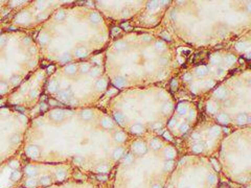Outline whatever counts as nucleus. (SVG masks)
Returning <instances> with one entry per match:
<instances>
[{
  "instance_id": "2",
  "label": "nucleus",
  "mask_w": 251,
  "mask_h": 188,
  "mask_svg": "<svg viewBox=\"0 0 251 188\" xmlns=\"http://www.w3.org/2000/svg\"><path fill=\"white\" fill-rule=\"evenodd\" d=\"M93 10L60 8L41 29L37 41L50 61L66 65L74 60H84L105 43L107 32L104 22L92 20Z\"/></svg>"
},
{
  "instance_id": "12",
  "label": "nucleus",
  "mask_w": 251,
  "mask_h": 188,
  "mask_svg": "<svg viewBox=\"0 0 251 188\" xmlns=\"http://www.w3.org/2000/svg\"><path fill=\"white\" fill-rule=\"evenodd\" d=\"M113 120H114V122H117V124H119V125H124L125 120H126V116L122 112L113 111Z\"/></svg>"
},
{
  "instance_id": "8",
  "label": "nucleus",
  "mask_w": 251,
  "mask_h": 188,
  "mask_svg": "<svg viewBox=\"0 0 251 188\" xmlns=\"http://www.w3.org/2000/svg\"><path fill=\"white\" fill-rule=\"evenodd\" d=\"M57 2L37 1L34 2L32 10L24 8L14 17L12 27H25L34 22H41L48 18V10Z\"/></svg>"
},
{
  "instance_id": "47",
  "label": "nucleus",
  "mask_w": 251,
  "mask_h": 188,
  "mask_svg": "<svg viewBox=\"0 0 251 188\" xmlns=\"http://www.w3.org/2000/svg\"><path fill=\"white\" fill-rule=\"evenodd\" d=\"M152 188H161V185H159V184H155Z\"/></svg>"
},
{
  "instance_id": "29",
  "label": "nucleus",
  "mask_w": 251,
  "mask_h": 188,
  "mask_svg": "<svg viewBox=\"0 0 251 188\" xmlns=\"http://www.w3.org/2000/svg\"><path fill=\"white\" fill-rule=\"evenodd\" d=\"M173 167H174V161H173V160H169L165 164H164V169L167 171H172Z\"/></svg>"
},
{
  "instance_id": "36",
  "label": "nucleus",
  "mask_w": 251,
  "mask_h": 188,
  "mask_svg": "<svg viewBox=\"0 0 251 188\" xmlns=\"http://www.w3.org/2000/svg\"><path fill=\"white\" fill-rule=\"evenodd\" d=\"M188 129H189V125H188V124H182L181 127H180V131H181V133H185V132H187Z\"/></svg>"
},
{
  "instance_id": "4",
  "label": "nucleus",
  "mask_w": 251,
  "mask_h": 188,
  "mask_svg": "<svg viewBox=\"0 0 251 188\" xmlns=\"http://www.w3.org/2000/svg\"><path fill=\"white\" fill-rule=\"evenodd\" d=\"M38 64V47L31 36L17 31L0 34V96L19 87Z\"/></svg>"
},
{
  "instance_id": "18",
  "label": "nucleus",
  "mask_w": 251,
  "mask_h": 188,
  "mask_svg": "<svg viewBox=\"0 0 251 188\" xmlns=\"http://www.w3.org/2000/svg\"><path fill=\"white\" fill-rule=\"evenodd\" d=\"M164 155H165V157L167 158V159L172 160L173 158L175 157L176 152H175V150H174V148H173V147H171V146H169V147H166L165 150H164Z\"/></svg>"
},
{
  "instance_id": "9",
  "label": "nucleus",
  "mask_w": 251,
  "mask_h": 188,
  "mask_svg": "<svg viewBox=\"0 0 251 188\" xmlns=\"http://www.w3.org/2000/svg\"><path fill=\"white\" fill-rule=\"evenodd\" d=\"M18 159H11L0 164V188H14L22 180L23 171Z\"/></svg>"
},
{
  "instance_id": "24",
  "label": "nucleus",
  "mask_w": 251,
  "mask_h": 188,
  "mask_svg": "<svg viewBox=\"0 0 251 188\" xmlns=\"http://www.w3.org/2000/svg\"><path fill=\"white\" fill-rule=\"evenodd\" d=\"M247 119H248V117H247L246 114H240L237 117V121L240 124H244V123H246V122H247Z\"/></svg>"
},
{
  "instance_id": "10",
  "label": "nucleus",
  "mask_w": 251,
  "mask_h": 188,
  "mask_svg": "<svg viewBox=\"0 0 251 188\" xmlns=\"http://www.w3.org/2000/svg\"><path fill=\"white\" fill-rule=\"evenodd\" d=\"M132 151L133 153H135L137 155H143L146 153V146L145 143L140 142V141H136L132 144Z\"/></svg>"
},
{
  "instance_id": "5",
  "label": "nucleus",
  "mask_w": 251,
  "mask_h": 188,
  "mask_svg": "<svg viewBox=\"0 0 251 188\" xmlns=\"http://www.w3.org/2000/svg\"><path fill=\"white\" fill-rule=\"evenodd\" d=\"M27 123V116L22 112L0 107V164L10 160L19 147Z\"/></svg>"
},
{
  "instance_id": "25",
  "label": "nucleus",
  "mask_w": 251,
  "mask_h": 188,
  "mask_svg": "<svg viewBox=\"0 0 251 188\" xmlns=\"http://www.w3.org/2000/svg\"><path fill=\"white\" fill-rule=\"evenodd\" d=\"M160 146H161V143L158 139L155 138L151 141V147L153 148V150H158V148H160Z\"/></svg>"
},
{
  "instance_id": "1",
  "label": "nucleus",
  "mask_w": 251,
  "mask_h": 188,
  "mask_svg": "<svg viewBox=\"0 0 251 188\" xmlns=\"http://www.w3.org/2000/svg\"><path fill=\"white\" fill-rule=\"evenodd\" d=\"M103 114L82 110L53 109L32 121L24 146V155L32 161L64 160L93 171L108 166L112 158L109 132L101 123Z\"/></svg>"
},
{
  "instance_id": "21",
  "label": "nucleus",
  "mask_w": 251,
  "mask_h": 188,
  "mask_svg": "<svg viewBox=\"0 0 251 188\" xmlns=\"http://www.w3.org/2000/svg\"><path fill=\"white\" fill-rule=\"evenodd\" d=\"M133 162V156L131 154H127L125 156H122V163L125 165H130Z\"/></svg>"
},
{
  "instance_id": "26",
  "label": "nucleus",
  "mask_w": 251,
  "mask_h": 188,
  "mask_svg": "<svg viewBox=\"0 0 251 188\" xmlns=\"http://www.w3.org/2000/svg\"><path fill=\"white\" fill-rule=\"evenodd\" d=\"M158 7H159V2H158V1H151V2H149V4H148V8H149V10L155 11V10H157Z\"/></svg>"
},
{
  "instance_id": "43",
  "label": "nucleus",
  "mask_w": 251,
  "mask_h": 188,
  "mask_svg": "<svg viewBox=\"0 0 251 188\" xmlns=\"http://www.w3.org/2000/svg\"><path fill=\"white\" fill-rule=\"evenodd\" d=\"M160 63L162 65H166L167 64V59H165V58H162V59H160Z\"/></svg>"
},
{
  "instance_id": "37",
  "label": "nucleus",
  "mask_w": 251,
  "mask_h": 188,
  "mask_svg": "<svg viewBox=\"0 0 251 188\" xmlns=\"http://www.w3.org/2000/svg\"><path fill=\"white\" fill-rule=\"evenodd\" d=\"M183 80H186V82L190 80H192V74H190V73H185L183 75Z\"/></svg>"
},
{
  "instance_id": "38",
  "label": "nucleus",
  "mask_w": 251,
  "mask_h": 188,
  "mask_svg": "<svg viewBox=\"0 0 251 188\" xmlns=\"http://www.w3.org/2000/svg\"><path fill=\"white\" fill-rule=\"evenodd\" d=\"M163 137H164V138H165L166 140H170V141H171V140H172V136H171V134H170L169 132H164V133H163Z\"/></svg>"
},
{
  "instance_id": "6",
  "label": "nucleus",
  "mask_w": 251,
  "mask_h": 188,
  "mask_svg": "<svg viewBox=\"0 0 251 188\" xmlns=\"http://www.w3.org/2000/svg\"><path fill=\"white\" fill-rule=\"evenodd\" d=\"M46 73V70H40L25 82L23 80L19 87H17L16 91L8 96L7 103L20 110L34 104L41 95L42 84L45 80Z\"/></svg>"
},
{
  "instance_id": "40",
  "label": "nucleus",
  "mask_w": 251,
  "mask_h": 188,
  "mask_svg": "<svg viewBox=\"0 0 251 188\" xmlns=\"http://www.w3.org/2000/svg\"><path fill=\"white\" fill-rule=\"evenodd\" d=\"M177 85H178V84H177V80H172V83H171V87H172L173 90H175V89L177 88Z\"/></svg>"
},
{
  "instance_id": "19",
  "label": "nucleus",
  "mask_w": 251,
  "mask_h": 188,
  "mask_svg": "<svg viewBox=\"0 0 251 188\" xmlns=\"http://www.w3.org/2000/svg\"><path fill=\"white\" fill-rule=\"evenodd\" d=\"M203 148H204V145H203V143H200V142H197L192 146V151H193V153H195V154L202 153Z\"/></svg>"
},
{
  "instance_id": "31",
  "label": "nucleus",
  "mask_w": 251,
  "mask_h": 188,
  "mask_svg": "<svg viewBox=\"0 0 251 188\" xmlns=\"http://www.w3.org/2000/svg\"><path fill=\"white\" fill-rule=\"evenodd\" d=\"M172 110V104H164L163 107H162V112L164 114H167V113H170Z\"/></svg>"
},
{
  "instance_id": "32",
  "label": "nucleus",
  "mask_w": 251,
  "mask_h": 188,
  "mask_svg": "<svg viewBox=\"0 0 251 188\" xmlns=\"http://www.w3.org/2000/svg\"><path fill=\"white\" fill-rule=\"evenodd\" d=\"M235 48H237L238 51H244L245 48H246V43H244V42L238 43V44H237V46H235Z\"/></svg>"
},
{
  "instance_id": "52",
  "label": "nucleus",
  "mask_w": 251,
  "mask_h": 188,
  "mask_svg": "<svg viewBox=\"0 0 251 188\" xmlns=\"http://www.w3.org/2000/svg\"><path fill=\"white\" fill-rule=\"evenodd\" d=\"M170 188H172V187H170Z\"/></svg>"
},
{
  "instance_id": "28",
  "label": "nucleus",
  "mask_w": 251,
  "mask_h": 188,
  "mask_svg": "<svg viewBox=\"0 0 251 188\" xmlns=\"http://www.w3.org/2000/svg\"><path fill=\"white\" fill-rule=\"evenodd\" d=\"M48 188H52V187L48 186ZM63 188H94V187L91 186V185H85V184H84L83 186H80V187L76 186L74 184H67V186H65V187H63Z\"/></svg>"
},
{
  "instance_id": "44",
  "label": "nucleus",
  "mask_w": 251,
  "mask_h": 188,
  "mask_svg": "<svg viewBox=\"0 0 251 188\" xmlns=\"http://www.w3.org/2000/svg\"><path fill=\"white\" fill-rule=\"evenodd\" d=\"M211 161H213V164H214V168H216V169H217V171H219V165H218V164H217V162H216V160H214V159H213V160H211Z\"/></svg>"
},
{
  "instance_id": "51",
  "label": "nucleus",
  "mask_w": 251,
  "mask_h": 188,
  "mask_svg": "<svg viewBox=\"0 0 251 188\" xmlns=\"http://www.w3.org/2000/svg\"><path fill=\"white\" fill-rule=\"evenodd\" d=\"M223 130H224V132H225V133H228V129H226V128H225V129H223Z\"/></svg>"
},
{
  "instance_id": "23",
  "label": "nucleus",
  "mask_w": 251,
  "mask_h": 188,
  "mask_svg": "<svg viewBox=\"0 0 251 188\" xmlns=\"http://www.w3.org/2000/svg\"><path fill=\"white\" fill-rule=\"evenodd\" d=\"M196 74L198 76H204L207 74V68L205 66H200L196 69Z\"/></svg>"
},
{
  "instance_id": "46",
  "label": "nucleus",
  "mask_w": 251,
  "mask_h": 188,
  "mask_svg": "<svg viewBox=\"0 0 251 188\" xmlns=\"http://www.w3.org/2000/svg\"><path fill=\"white\" fill-rule=\"evenodd\" d=\"M175 122H176V121H175V119H172V120H171V122H170V123H169V127H171V128H172V127H173V125H174V123H175Z\"/></svg>"
},
{
  "instance_id": "14",
  "label": "nucleus",
  "mask_w": 251,
  "mask_h": 188,
  "mask_svg": "<svg viewBox=\"0 0 251 188\" xmlns=\"http://www.w3.org/2000/svg\"><path fill=\"white\" fill-rule=\"evenodd\" d=\"M214 96H216L218 99H224L226 96V89L224 87L218 88L217 90L214 91Z\"/></svg>"
},
{
  "instance_id": "49",
  "label": "nucleus",
  "mask_w": 251,
  "mask_h": 188,
  "mask_svg": "<svg viewBox=\"0 0 251 188\" xmlns=\"http://www.w3.org/2000/svg\"><path fill=\"white\" fill-rule=\"evenodd\" d=\"M193 137H194V139H198V137H199V135H198V134H194V135H193Z\"/></svg>"
},
{
  "instance_id": "50",
  "label": "nucleus",
  "mask_w": 251,
  "mask_h": 188,
  "mask_svg": "<svg viewBox=\"0 0 251 188\" xmlns=\"http://www.w3.org/2000/svg\"><path fill=\"white\" fill-rule=\"evenodd\" d=\"M229 104H230V101H229V100H228V101H226V103H225V106H230Z\"/></svg>"
},
{
  "instance_id": "11",
  "label": "nucleus",
  "mask_w": 251,
  "mask_h": 188,
  "mask_svg": "<svg viewBox=\"0 0 251 188\" xmlns=\"http://www.w3.org/2000/svg\"><path fill=\"white\" fill-rule=\"evenodd\" d=\"M111 83L115 88H118V89L125 87V86L127 85V80H126V77H124V76L113 77V79L111 80Z\"/></svg>"
},
{
  "instance_id": "13",
  "label": "nucleus",
  "mask_w": 251,
  "mask_h": 188,
  "mask_svg": "<svg viewBox=\"0 0 251 188\" xmlns=\"http://www.w3.org/2000/svg\"><path fill=\"white\" fill-rule=\"evenodd\" d=\"M122 156H124V150H122V147H116L114 151H113V154H112V158L114 161H118L121 160Z\"/></svg>"
},
{
  "instance_id": "39",
  "label": "nucleus",
  "mask_w": 251,
  "mask_h": 188,
  "mask_svg": "<svg viewBox=\"0 0 251 188\" xmlns=\"http://www.w3.org/2000/svg\"><path fill=\"white\" fill-rule=\"evenodd\" d=\"M8 3L7 1H0V13H1V11L3 10L4 7Z\"/></svg>"
},
{
  "instance_id": "35",
  "label": "nucleus",
  "mask_w": 251,
  "mask_h": 188,
  "mask_svg": "<svg viewBox=\"0 0 251 188\" xmlns=\"http://www.w3.org/2000/svg\"><path fill=\"white\" fill-rule=\"evenodd\" d=\"M160 37H161V38H163V39H164V40L171 41V37H170V35H169V34H167V32H166V31H163V32H161Z\"/></svg>"
},
{
  "instance_id": "16",
  "label": "nucleus",
  "mask_w": 251,
  "mask_h": 188,
  "mask_svg": "<svg viewBox=\"0 0 251 188\" xmlns=\"http://www.w3.org/2000/svg\"><path fill=\"white\" fill-rule=\"evenodd\" d=\"M217 120L221 124H227L229 122V117L226 115V113H220L217 117Z\"/></svg>"
},
{
  "instance_id": "20",
  "label": "nucleus",
  "mask_w": 251,
  "mask_h": 188,
  "mask_svg": "<svg viewBox=\"0 0 251 188\" xmlns=\"http://www.w3.org/2000/svg\"><path fill=\"white\" fill-rule=\"evenodd\" d=\"M177 111L180 115H185L187 114V111H188V107L186 104H179V106L177 107Z\"/></svg>"
},
{
  "instance_id": "7",
  "label": "nucleus",
  "mask_w": 251,
  "mask_h": 188,
  "mask_svg": "<svg viewBox=\"0 0 251 188\" xmlns=\"http://www.w3.org/2000/svg\"><path fill=\"white\" fill-rule=\"evenodd\" d=\"M68 171L66 167L59 166L58 168L52 171H42L40 166L37 164L31 163L26 164L23 168V185L22 188H38L48 187L52 185L53 181L62 183L67 179Z\"/></svg>"
},
{
  "instance_id": "15",
  "label": "nucleus",
  "mask_w": 251,
  "mask_h": 188,
  "mask_svg": "<svg viewBox=\"0 0 251 188\" xmlns=\"http://www.w3.org/2000/svg\"><path fill=\"white\" fill-rule=\"evenodd\" d=\"M206 110H207V112L210 113V114H216L218 112V106L214 101H209L207 104V106H206Z\"/></svg>"
},
{
  "instance_id": "17",
  "label": "nucleus",
  "mask_w": 251,
  "mask_h": 188,
  "mask_svg": "<svg viewBox=\"0 0 251 188\" xmlns=\"http://www.w3.org/2000/svg\"><path fill=\"white\" fill-rule=\"evenodd\" d=\"M114 138H115V141L117 143H122V142H125V140H126V134L124 132H121V131H117V132L115 133Z\"/></svg>"
},
{
  "instance_id": "45",
  "label": "nucleus",
  "mask_w": 251,
  "mask_h": 188,
  "mask_svg": "<svg viewBox=\"0 0 251 188\" xmlns=\"http://www.w3.org/2000/svg\"><path fill=\"white\" fill-rule=\"evenodd\" d=\"M160 127H161L160 123H155V124L152 125V128H153V129H159Z\"/></svg>"
},
{
  "instance_id": "22",
  "label": "nucleus",
  "mask_w": 251,
  "mask_h": 188,
  "mask_svg": "<svg viewBox=\"0 0 251 188\" xmlns=\"http://www.w3.org/2000/svg\"><path fill=\"white\" fill-rule=\"evenodd\" d=\"M131 132L134 134H140L143 132V127L141 124H134L131 127Z\"/></svg>"
},
{
  "instance_id": "34",
  "label": "nucleus",
  "mask_w": 251,
  "mask_h": 188,
  "mask_svg": "<svg viewBox=\"0 0 251 188\" xmlns=\"http://www.w3.org/2000/svg\"><path fill=\"white\" fill-rule=\"evenodd\" d=\"M208 181H209V183H210V184L216 183L217 177H216V176H214V175H209V176H208Z\"/></svg>"
},
{
  "instance_id": "3",
  "label": "nucleus",
  "mask_w": 251,
  "mask_h": 188,
  "mask_svg": "<svg viewBox=\"0 0 251 188\" xmlns=\"http://www.w3.org/2000/svg\"><path fill=\"white\" fill-rule=\"evenodd\" d=\"M107 87L108 80L103 75V60L101 55H94L90 61L64 65L59 73L50 77L46 90L60 104L77 107L91 103Z\"/></svg>"
},
{
  "instance_id": "33",
  "label": "nucleus",
  "mask_w": 251,
  "mask_h": 188,
  "mask_svg": "<svg viewBox=\"0 0 251 188\" xmlns=\"http://www.w3.org/2000/svg\"><path fill=\"white\" fill-rule=\"evenodd\" d=\"M225 61L228 63V64H234V63L235 62V58H234V55H226Z\"/></svg>"
},
{
  "instance_id": "48",
  "label": "nucleus",
  "mask_w": 251,
  "mask_h": 188,
  "mask_svg": "<svg viewBox=\"0 0 251 188\" xmlns=\"http://www.w3.org/2000/svg\"><path fill=\"white\" fill-rule=\"evenodd\" d=\"M239 180H240V182H246V178H241V179H239Z\"/></svg>"
},
{
  "instance_id": "27",
  "label": "nucleus",
  "mask_w": 251,
  "mask_h": 188,
  "mask_svg": "<svg viewBox=\"0 0 251 188\" xmlns=\"http://www.w3.org/2000/svg\"><path fill=\"white\" fill-rule=\"evenodd\" d=\"M164 48H165V44H164V42L157 41L156 43H155V49H156V50H159V51H161V50H163Z\"/></svg>"
},
{
  "instance_id": "42",
  "label": "nucleus",
  "mask_w": 251,
  "mask_h": 188,
  "mask_svg": "<svg viewBox=\"0 0 251 188\" xmlns=\"http://www.w3.org/2000/svg\"><path fill=\"white\" fill-rule=\"evenodd\" d=\"M194 117H195V111H190L188 114V119H193Z\"/></svg>"
},
{
  "instance_id": "41",
  "label": "nucleus",
  "mask_w": 251,
  "mask_h": 188,
  "mask_svg": "<svg viewBox=\"0 0 251 188\" xmlns=\"http://www.w3.org/2000/svg\"><path fill=\"white\" fill-rule=\"evenodd\" d=\"M142 40L143 41H145V42H149V41H151L152 40V38H151V36H148V35H145L142 37Z\"/></svg>"
},
{
  "instance_id": "30",
  "label": "nucleus",
  "mask_w": 251,
  "mask_h": 188,
  "mask_svg": "<svg viewBox=\"0 0 251 188\" xmlns=\"http://www.w3.org/2000/svg\"><path fill=\"white\" fill-rule=\"evenodd\" d=\"M220 132H221V129L219 127H213L211 128V130H210V132H209V134H210L211 136H218L220 134Z\"/></svg>"
}]
</instances>
